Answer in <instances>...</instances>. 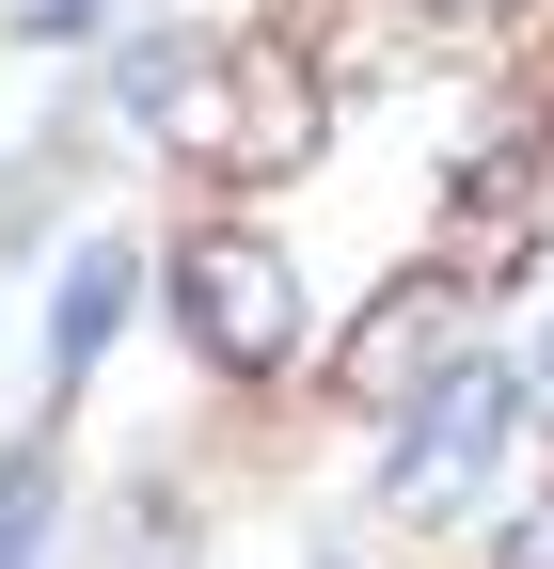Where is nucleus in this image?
I'll list each match as a JSON object with an SVG mask.
<instances>
[{
  "label": "nucleus",
  "mask_w": 554,
  "mask_h": 569,
  "mask_svg": "<svg viewBox=\"0 0 554 569\" xmlns=\"http://www.w3.org/2000/svg\"><path fill=\"white\" fill-rule=\"evenodd\" d=\"M523 443V365H492L475 348L459 380H428L396 411V443H380V522H444V507H475V475H492Z\"/></svg>",
  "instance_id": "nucleus-3"
},
{
  "label": "nucleus",
  "mask_w": 554,
  "mask_h": 569,
  "mask_svg": "<svg viewBox=\"0 0 554 569\" xmlns=\"http://www.w3.org/2000/svg\"><path fill=\"white\" fill-rule=\"evenodd\" d=\"M175 332H190V365H222V380H269L301 348V269H286V238H254V222H206V238H175Z\"/></svg>",
  "instance_id": "nucleus-2"
},
{
  "label": "nucleus",
  "mask_w": 554,
  "mask_h": 569,
  "mask_svg": "<svg viewBox=\"0 0 554 569\" xmlns=\"http://www.w3.org/2000/svg\"><path fill=\"white\" fill-rule=\"evenodd\" d=\"M523 411H538V427H554V332H538V348H523Z\"/></svg>",
  "instance_id": "nucleus-7"
},
{
  "label": "nucleus",
  "mask_w": 554,
  "mask_h": 569,
  "mask_svg": "<svg viewBox=\"0 0 554 569\" xmlns=\"http://www.w3.org/2000/svg\"><path fill=\"white\" fill-rule=\"evenodd\" d=\"M475 317H492V284H459V269H396L380 301L333 332V411H412L428 380L475 365Z\"/></svg>",
  "instance_id": "nucleus-4"
},
{
  "label": "nucleus",
  "mask_w": 554,
  "mask_h": 569,
  "mask_svg": "<svg viewBox=\"0 0 554 569\" xmlns=\"http://www.w3.org/2000/svg\"><path fill=\"white\" fill-rule=\"evenodd\" d=\"M48 522H63V459L17 443L0 459V569H48Z\"/></svg>",
  "instance_id": "nucleus-6"
},
{
  "label": "nucleus",
  "mask_w": 554,
  "mask_h": 569,
  "mask_svg": "<svg viewBox=\"0 0 554 569\" xmlns=\"http://www.w3.org/2000/svg\"><path fill=\"white\" fill-rule=\"evenodd\" d=\"M96 17V0H32V48H63V32H80Z\"/></svg>",
  "instance_id": "nucleus-8"
},
{
  "label": "nucleus",
  "mask_w": 554,
  "mask_h": 569,
  "mask_svg": "<svg viewBox=\"0 0 554 569\" xmlns=\"http://www.w3.org/2000/svg\"><path fill=\"white\" fill-rule=\"evenodd\" d=\"M333 569H349V553H333Z\"/></svg>",
  "instance_id": "nucleus-10"
},
{
  "label": "nucleus",
  "mask_w": 554,
  "mask_h": 569,
  "mask_svg": "<svg viewBox=\"0 0 554 569\" xmlns=\"http://www.w3.org/2000/svg\"><path fill=\"white\" fill-rule=\"evenodd\" d=\"M507 569H554V507H538V522H523V538H507Z\"/></svg>",
  "instance_id": "nucleus-9"
},
{
  "label": "nucleus",
  "mask_w": 554,
  "mask_h": 569,
  "mask_svg": "<svg viewBox=\"0 0 554 569\" xmlns=\"http://www.w3.org/2000/svg\"><path fill=\"white\" fill-rule=\"evenodd\" d=\"M127 317H144V253H127V238H80V253L48 269V380H80Z\"/></svg>",
  "instance_id": "nucleus-5"
},
{
  "label": "nucleus",
  "mask_w": 554,
  "mask_h": 569,
  "mask_svg": "<svg viewBox=\"0 0 554 569\" xmlns=\"http://www.w3.org/2000/svg\"><path fill=\"white\" fill-rule=\"evenodd\" d=\"M111 96L175 174H254L269 190V174H317V142H333V80L286 32H127Z\"/></svg>",
  "instance_id": "nucleus-1"
}]
</instances>
